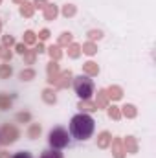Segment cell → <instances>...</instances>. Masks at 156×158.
Here are the masks:
<instances>
[{
    "mask_svg": "<svg viewBox=\"0 0 156 158\" xmlns=\"http://www.w3.org/2000/svg\"><path fill=\"white\" fill-rule=\"evenodd\" d=\"M94 123L96 121L92 119V116L81 112V114H77V116H74L70 119V132L77 140H88L92 136V132H94Z\"/></svg>",
    "mask_w": 156,
    "mask_h": 158,
    "instance_id": "cell-1",
    "label": "cell"
},
{
    "mask_svg": "<svg viewBox=\"0 0 156 158\" xmlns=\"http://www.w3.org/2000/svg\"><path fill=\"white\" fill-rule=\"evenodd\" d=\"M74 90L81 99H90L92 94H94V81L88 77V76H77L74 77Z\"/></svg>",
    "mask_w": 156,
    "mask_h": 158,
    "instance_id": "cell-2",
    "label": "cell"
},
{
    "mask_svg": "<svg viewBox=\"0 0 156 158\" xmlns=\"http://www.w3.org/2000/svg\"><path fill=\"white\" fill-rule=\"evenodd\" d=\"M68 142H70V136L64 127H53L48 134V143L51 145V149H63L68 145Z\"/></svg>",
    "mask_w": 156,
    "mask_h": 158,
    "instance_id": "cell-3",
    "label": "cell"
},
{
    "mask_svg": "<svg viewBox=\"0 0 156 158\" xmlns=\"http://www.w3.org/2000/svg\"><path fill=\"white\" fill-rule=\"evenodd\" d=\"M18 129L11 123H4L2 129H0V143L2 145H9V143H15L17 138H18Z\"/></svg>",
    "mask_w": 156,
    "mask_h": 158,
    "instance_id": "cell-4",
    "label": "cell"
},
{
    "mask_svg": "<svg viewBox=\"0 0 156 158\" xmlns=\"http://www.w3.org/2000/svg\"><path fill=\"white\" fill-rule=\"evenodd\" d=\"M46 74H48V79H46V81L55 86V83H57V79H59V74H61V66L57 64V61H50V63H48Z\"/></svg>",
    "mask_w": 156,
    "mask_h": 158,
    "instance_id": "cell-5",
    "label": "cell"
},
{
    "mask_svg": "<svg viewBox=\"0 0 156 158\" xmlns=\"http://www.w3.org/2000/svg\"><path fill=\"white\" fill-rule=\"evenodd\" d=\"M72 81H74V74H72L70 70H64V72L59 74V79H57V83H55V88L64 90V88H68V86L72 85Z\"/></svg>",
    "mask_w": 156,
    "mask_h": 158,
    "instance_id": "cell-6",
    "label": "cell"
},
{
    "mask_svg": "<svg viewBox=\"0 0 156 158\" xmlns=\"http://www.w3.org/2000/svg\"><path fill=\"white\" fill-rule=\"evenodd\" d=\"M110 145H112V156L114 158H125V147H123V140L121 138H114L112 142H110Z\"/></svg>",
    "mask_w": 156,
    "mask_h": 158,
    "instance_id": "cell-7",
    "label": "cell"
},
{
    "mask_svg": "<svg viewBox=\"0 0 156 158\" xmlns=\"http://www.w3.org/2000/svg\"><path fill=\"white\" fill-rule=\"evenodd\" d=\"M107 96H109V101H119L123 98V88L117 85H110L107 88Z\"/></svg>",
    "mask_w": 156,
    "mask_h": 158,
    "instance_id": "cell-8",
    "label": "cell"
},
{
    "mask_svg": "<svg viewBox=\"0 0 156 158\" xmlns=\"http://www.w3.org/2000/svg\"><path fill=\"white\" fill-rule=\"evenodd\" d=\"M96 107H97V110L109 107V96H107V90L105 88L97 90V94H96Z\"/></svg>",
    "mask_w": 156,
    "mask_h": 158,
    "instance_id": "cell-9",
    "label": "cell"
},
{
    "mask_svg": "<svg viewBox=\"0 0 156 158\" xmlns=\"http://www.w3.org/2000/svg\"><path fill=\"white\" fill-rule=\"evenodd\" d=\"M123 147H125V153L136 155V153H138V142H136V138H134V136H127V138L123 140Z\"/></svg>",
    "mask_w": 156,
    "mask_h": 158,
    "instance_id": "cell-10",
    "label": "cell"
},
{
    "mask_svg": "<svg viewBox=\"0 0 156 158\" xmlns=\"http://www.w3.org/2000/svg\"><path fill=\"white\" fill-rule=\"evenodd\" d=\"M83 72H84V76L94 77V76H97V74H99V64H97V63H94V61H86V63L83 64Z\"/></svg>",
    "mask_w": 156,
    "mask_h": 158,
    "instance_id": "cell-11",
    "label": "cell"
},
{
    "mask_svg": "<svg viewBox=\"0 0 156 158\" xmlns=\"http://www.w3.org/2000/svg\"><path fill=\"white\" fill-rule=\"evenodd\" d=\"M110 142H112V134L109 131H103L97 134V147L99 149H107L110 145Z\"/></svg>",
    "mask_w": 156,
    "mask_h": 158,
    "instance_id": "cell-12",
    "label": "cell"
},
{
    "mask_svg": "<svg viewBox=\"0 0 156 158\" xmlns=\"http://www.w3.org/2000/svg\"><path fill=\"white\" fill-rule=\"evenodd\" d=\"M57 15H59V7H57L55 4H48V6H46V9L42 11L44 20H55V19H57Z\"/></svg>",
    "mask_w": 156,
    "mask_h": 158,
    "instance_id": "cell-13",
    "label": "cell"
},
{
    "mask_svg": "<svg viewBox=\"0 0 156 158\" xmlns=\"http://www.w3.org/2000/svg\"><path fill=\"white\" fill-rule=\"evenodd\" d=\"M77 109L81 112H84V114H90V112H96V110H97L96 103H92L90 99H81L77 103Z\"/></svg>",
    "mask_w": 156,
    "mask_h": 158,
    "instance_id": "cell-14",
    "label": "cell"
},
{
    "mask_svg": "<svg viewBox=\"0 0 156 158\" xmlns=\"http://www.w3.org/2000/svg\"><path fill=\"white\" fill-rule=\"evenodd\" d=\"M121 109V116H125L127 119H132L138 116V109L132 105V103H127V105H123V107H119Z\"/></svg>",
    "mask_w": 156,
    "mask_h": 158,
    "instance_id": "cell-15",
    "label": "cell"
},
{
    "mask_svg": "<svg viewBox=\"0 0 156 158\" xmlns=\"http://www.w3.org/2000/svg\"><path fill=\"white\" fill-rule=\"evenodd\" d=\"M18 13H20L24 19H30V17H33V13H35L33 2H24V4H20V7H18Z\"/></svg>",
    "mask_w": 156,
    "mask_h": 158,
    "instance_id": "cell-16",
    "label": "cell"
},
{
    "mask_svg": "<svg viewBox=\"0 0 156 158\" xmlns=\"http://www.w3.org/2000/svg\"><path fill=\"white\" fill-rule=\"evenodd\" d=\"M42 101L48 103V105H55V103H57L55 90H53V88H44V90H42Z\"/></svg>",
    "mask_w": 156,
    "mask_h": 158,
    "instance_id": "cell-17",
    "label": "cell"
},
{
    "mask_svg": "<svg viewBox=\"0 0 156 158\" xmlns=\"http://www.w3.org/2000/svg\"><path fill=\"white\" fill-rule=\"evenodd\" d=\"M46 53L50 55V61H59L61 57H63V50H61V46H50V48H46Z\"/></svg>",
    "mask_w": 156,
    "mask_h": 158,
    "instance_id": "cell-18",
    "label": "cell"
},
{
    "mask_svg": "<svg viewBox=\"0 0 156 158\" xmlns=\"http://www.w3.org/2000/svg\"><path fill=\"white\" fill-rule=\"evenodd\" d=\"M81 53H84V55H96L97 53V44L96 42H84L83 46H81Z\"/></svg>",
    "mask_w": 156,
    "mask_h": 158,
    "instance_id": "cell-19",
    "label": "cell"
},
{
    "mask_svg": "<svg viewBox=\"0 0 156 158\" xmlns=\"http://www.w3.org/2000/svg\"><path fill=\"white\" fill-rule=\"evenodd\" d=\"M74 42V35L70 33V31H64V33H61L59 35V39H57V46H68V44H72Z\"/></svg>",
    "mask_w": 156,
    "mask_h": 158,
    "instance_id": "cell-20",
    "label": "cell"
},
{
    "mask_svg": "<svg viewBox=\"0 0 156 158\" xmlns=\"http://www.w3.org/2000/svg\"><path fill=\"white\" fill-rule=\"evenodd\" d=\"M66 48H68V57L70 59H77L79 55H81V44H77V42H72Z\"/></svg>",
    "mask_w": 156,
    "mask_h": 158,
    "instance_id": "cell-21",
    "label": "cell"
},
{
    "mask_svg": "<svg viewBox=\"0 0 156 158\" xmlns=\"http://www.w3.org/2000/svg\"><path fill=\"white\" fill-rule=\"evenodd\" d=\"M107 114H109V118L110 119H121V109L117 107V105H109L107 107Z\"/></svg>",
    "mask_w": 156,
    "mask_h": 158,
    "instance_id": "cell-22",
    "label": "cell"
},
{
    "mask_svg": "<svg viewBox=\"0 0 156 158\" xmlns=\"http://www.w3.org/2000/svg\"><path fill=\"white\" fill-rule=\"evenodd\" d=\"M61 13H63V17L70 19V17H74V15L77 13V7H76L74 4H64V6L61 7Z\"/></svg>",
    "mask_w": 156,
    "mask_h": 158,
    "instance_id": "cell-23",
    "label": "cell"
},
{
    "mask_svg": "<svg viewBox=\"0 0 156 158\" xmlns=\"http://www.w3.org/2000/svg\"><path fill=\"white\" fill-rule=\"evenodd\" d=\"M40 131H42V127H40L39 123H31V125H30V129H28V138L37 140V138L40 136Z\"/></svg>",
    "mask_w": 156,
    "mask_h": 158,
    "instance_id": "cell-24",
    "label": "cell"
},
{
    "mask_svg": "<svg viewBox=\"0 0 156 158\" xmlns=\"http://www.w3.org/2000/svg\"><path fill=\"white\" fill-rule=\"evenodd\" d=\"M35 76H37V72H35L33 68H24V70L18 74L20 81H31V79H35Z\"/></svg>",
    "mask_w": 156,
    "mask_h": 158,
    "instance_id": "cell-25",
    "label": "cell"
},
{
    "mask_svg": "<svg viewBox=\"0 0 156 158\" xmlns=\"http://www.w3.org/2000/svg\"><path fill=\"white\" fill-rule=\"evenodd\" d=\"M11 103H13V98H11V96L0 94V110H7V109H11Z\"/></svg>",
    "mask_w": 156,
    "mask_h": 158,
    "instance_id": "cell-26",
    "label": "cell"
},
{
    "mask_svg": "<svg viewBox=\"0 0 156 158\" xmlns=\"http://www.w3.org/2000/svg\"><path fill=\"white\" fill-rule=\"evenodd\" d=\"M11 74H13L11 64H7V63L0 64V79H9V77H11Z\"/></svg>",
    "mask_w": 156,
    "mask_h": 158,
    "instance_id": "cell-27",
    "label": "cell"
},
{
    "mask_svg": "<svg viewBox=\"0 0 156 158\" xmlns=\"http://www.w3.org/2000/svg\"><path fill=\"white\" fill-rule=\"evenodd\" d=\"M11 57H13V52H11L7 46H0V59H2L4 63H9Z\"/></svg>",
    "mask_w": 156,
    "mask_h": 158,
    "instance_id": "cell-28",
    "label": "cell"
},
{
    "mask_svg": "<svg viewBox=\"0 0 156 158\" xmlns=\"http://www.w3.org/2000/svg\"><path fill=\"white\" fill-rule=\"evenodd\" d=\"M22 57H24V63H26V64H35L37 53H35V50H26V53H24Z\"/></svg>",
    "mask_w": 156,
    "mask_h": 158,
    "instance_id": "cell-29",
    "label": "cell"
},
{
    "mask_svg": "<svg viewBox=\"0 0 156 158\" xmlns=\"http://www.w3.org/2000/svg\"><path fill=\"white\" fill-rule=\"evenodd\" d=\"M37 42V35L31 31V30H28V31H24V44H35Z\"/></svg>",
    "mask_w": 156,
    "mask_h": 158,
    "instance_id": "cell-30",
    "label": "cell"
},
{
    "mask_svg": "<svg viewBox=\"0 0 156 158\" xmlns=\"http://www.w3.org/2000/svg\"><path fill=\"white\" fill-rule=\"evenodd\" d=\"M40 158H64V156L59 149H50V151H44Z\"/></svg>",
    "mask_w": 156,
    "mask_h": 158,
    "instance_id": "cell-31",
    "label": "cell"
},
{
    "mask_svg": "<svg viewBox=\"0 0 156 158\" xmlns=\"http://www.w3.org/2000/svg\"><path fill=\"white\" fill-rule=\"evenodd\" d=\"M86 37H88L90 42H94V40H99L103 37V31H101V30H90V31L86 33Z\"/></svg>",
    "mask_w": 156,
    "mask_h": 158,
    "instance_id": "cell-32",
    "label": "cell"
},
{
    "mask_svg": "<svg viewBox=\"0 0 156 158\" xmlns=\"http://www.w3.org/2000/svg\"><path fill=\"white\" fill-rule=\"evenodd\" d=\"M2 46H7V48H11V46H15V37L13 35H2Z\"/></svg>",
    "mask_w": 156,
    "mask_h": 158,
    "instance_id": "cell-33",
    "label": "cell"
},
{
    "mask_svg": "<svg viewBox=\"0 0 156 158\" xmlns=\"http://www.w3.org/2000/svg\"><path fill=\"white\" fill-rule=\"evenodd\" d=\"M26 50H28V48H26V44H24V42H15V52H17L18 55H24V53H26Z\"/></svg>",
    "mask_w": 156,
    "mask_h": 158,
    "instance_id": "cell-34",
    "label": "cell"
},
{
    "mask_svg": "<svg viewBox=\"0 0 156 158\" xmlns=\"http://www.w3.org/2000/svg\"><path fill=\"white\" fill-rule=\"evenodd\" d=\"M48 4H50V2H46V0H33V7H35V9H42V11L46 9Z\"/></svg>",
    "mask_w": 156,
    "mask_h": 158,
    "instance_id": "cell-35",
    "label": "cell"
},
{
    "mask_svg": "<svg viewBox=\"0 0 156 158\" xmlns=\"http://www.w3.org/2000/svg\"><path fill=\"white\" fill-rule=\"evenodd\" d=\"M17 119H18L20 123L30 121V119H31V114H30V112H18V114H17Z\"/></svg>",
    "mask_w": 156,
    "mask_h": 158,
    "instance_id": "cell-36",
    "label": "cell"
},
{
    "mask_svg": "<svg viewBox=\"0 0 156 158\" xmlns=\"http://www.w3.org/2000/svg\"><path fill=\"white\" fill-rule=\"evenodd\" d=\"M50 35H51V33H50V30H46V28H44V30H40V31H39V40L42 42V40L50 39Z\"/></svg>",
    "mask_w": 156,
    "mask_h": 158,
    "instance_id": "cell-37",
    "label": "cell"
},
{
    "mask_svg": "<svg viewBox=\"0 0 156 158\" xmlns=\"http://www.w3.org/2000/svg\"><path fill=\"white\" fill-rule=\"evenodd\" d=\"M11 158H31V155H30L28 151H20V153H17V155H11Z\"/></svg>",
    "mask_w": 156,
    "mask_h": 158,
    "instance_id": "cell-38",
    "label": "cell"
},
{
    "mask_svg": "<svg viewBox=\"0 0 156 158\" xmlns=\"http://www.w3.org/2000/svg\"><path fill=\"white\" fill-rule=\"evenodd\" d=\"M46 52V46L42 44V42H39L37 46H35V53H44Z\"/></svg>",
    "mask_w": 156,
    "mask_h": 158,
    "instance_id": "cell-39",
    "label": "cell"
},
{
    "mask_svg": "<svg viewBox=\"0 0 156 158\" xmlns=\"http://www.w3.org/2000/svg\"><path fill=\"white\" fill-rule=\"evenodd\" d=\"M0 158H11V155L7 151H0Z\"/></svg>",
    "mask_w": 156,
    "mask_h": 158,
    "instance_id": "cell-40",
    "label": "cell"
},
{
    "mask_svg": "<svg viewBox=\"0 0 156 158\" xmlns=\"http://www.w3.org/2000/svg\"><path fill=\"white\" fill-rule=\"evenodd\" d=\"M15 4H24V2H28V0H13Z\"/></svg>",
    "mask_w": 156,
    "mask_h": 158,
    "instance_id": "cell-41",
    "label": "cell"
},
{
    "mask_svg": "<svg viewBox=\"0 0 156 158\" xmlns=\"http://www.w3.org/2000/svg\"><path fill=\"white\" fill-rule=\"evenodd\" d=\"M0 31H2V20H0Z\"/></svg>",
    "mask_w": 156,
    "mask_h": 158,
    "instance_id": "cell-42",
    "label": "cell"
},
{
    "mask_svg": "<svg viewBox=\"0 0 156 158\" xmlns=\"http://www.w3.org/2000/svg\"><path fill=\"white\" fill-rule=\"evenodd\" d=\"M0 4H2V0H0Z\"/></svg>",
    "mask_w": 156,
    "mask_h": 158,
    "instance_id": "cell-43",
    "label": "cell"
}]
</instances>
